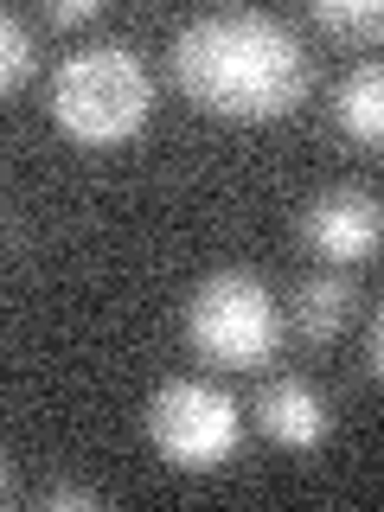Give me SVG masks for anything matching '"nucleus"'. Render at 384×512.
Segmentation results:
<instances>
[{"mask_svg":"<svg viewBox=\"0 0 384 512\" xmlns=\"http://www.w3.org/2000/svg\"><path fill=\"white\" fill-rule=\"evenodd\" d=\"M167 77L192 109L218 122H276L308 96V52L295 26L263 7L192 13L167 45Z\"/></svg>","mask_w":384,"mask_h":512,"instance_id":"1","label":"nucleus"},{"mask_svg":"<svg viewBox=\"0 0 384 512\" xmlns=\"http://www.w3.org/2000/svg\"><path fill=\"white\" fill-rule=\"evenodd\" d=\"M352 320V282L333 276V269H314V276L295 282V295H288V327H295V340L308 346H327L333 333H340Z\"/></svg>","mask_w":384,"mask_h":512,"instance_id":"8","label":"nucleus"},{"mask_svg":"<svg viewBox=\"0 0 384 512\" xmlns=\"http://www.w3.org/2000/svg\"><path fill=\"white\" fill-rule=\"evenodd\" d=\"M250 410H256V429L276 448H320L327 429H333V410H327V397H320V384L301 378V372L263 378V391H256Z\"/></svg>","mask_w":384,"mask_h":512,"instance_id":"6","label":"nucleus"},{"mask_svg":"<svg viewBox=\"0 0 384 512\" xmlns=\"http://www.w3.org/2000/svg\"><path fill=\"white\" fill-rule=\"evenodd\" d=\"M103 13V0H45V20L52 26H90Z\"/></svg>","mask_w":384,"mask_h":512,"instance_id":"12","label":"nucleus"},{"mask_svg":"<svg viewBox=\"0 0 384 512\" xmlns=\"http://www.w3.org/2000/svg\"><path fill=\"white\" fill-rule=\"evenodd\" d=\"M186 340L218 372H263L282 340L269 282L250 276V269H212L186 301Z\"/></svg>","mask_w":384,"mask_h":512,"instance_id":"3","label":"nucleus"},{"mask_svg":"<svg viewBox=\"0 0 384 512\" xmlns=\"http://www.w3.org/2000/svg\"><path fill=\"white\" fill-rule=\"evenodd\" d=\"M39 506H103V493L84 487V480H52V487L39 493Z\"/></svg>","mask_w":384,"mask_h":512,"instance_id":"11","label":"nucleus"},{"mask_svg":"<svg viewBox=\"0 0 384 512\" xmlns=\"http://www.w3.org/2000/svg\"><path fill=\"white\" fill-rule=\"evenodd\" d=\"M45 103L77 148H128L154 116V77L128 39H84L52 64Z\"/></svg>","mask_w":384,"mask_h":512,"instance_id":"2","label":"nucleus"},{"mask_svg":"<svg viewBox=\"0 0 384 512\" xmlns=\"http://www.w3.org/2000/svg\"><path fill=\"white\" fill-rule=\"evenodd\" d=\"M384 237V212L365 186H320L301 205V244L327 263H365Z\"/></svg>","mask_w":384,"mask_h":512,"instance_id":"5","label":"nucleus"},{"mask_svg":"<svg viewBox=\"0 0 384 512\" xmlns=\"http://www.w3.org/2000/svg\"><path fill=\"white\" fill-rule=\"evenodd\" d=\"M141 429H148L154 455L180 474H212L237 455L244 442V404H237L224 384L212 378H160L148 410H141Z\"/></svg>","mask_w":384,"mask_h":512,"instance_id":"4","label":"nucleus"},{"mask_svg":"<svg viewBox=\"0 0 384 512\" xmlns=\"http://www.w3.org/2000/svg\"><path fill=\"white\" fill-rule=\"evenodd\" d=\"M32 64H39V45H32V32H26V13L7 7L0 13V84L20 90L32 77Z\"/></svg>","mask_w":384,"mask_h":512,"instance_id":"10","label":"nucleus"},{"mask_svg":"<svg viewBox=\"0 0 384 512\" xmlns=\"http://www.w3.org/2000/svg\"><path fill=\"white\" fill-rule=\"evenodd\" d=\"M365 365H372V378L384 384V308L372 314V327H365Z\"/></svg>","mask_w":384,"mask_h":512,"instance_id":"13","label":"nucleus"},{"mask_svg":"<svg viewBox=\"0 0 384 512\" xmlns=\"http://www.w3.org/2000/svg\"><path fill=\"white\" fill-rule=\"evenodd\" d=\"M308 20L327 32V39H346L359 52H378L384 45V0H314Z\"/></svg>","mask_w":384,"mask_h":512,"instance_id":"9","label":"nucleus"},{"mask_svg":"<svg viewBox=\"0 0 384 512\" xmlns=\"http://www.w3.org/2000/svg\"><path fill=\"white\" fill-rule=\"evenodd\" d=\"M333 128L359 148H384V58H352L333 84Z\"/></svg>","mask_w":384,"mask_h":512,"instance_id":"7","label":"nucleus"}]
</instances>
